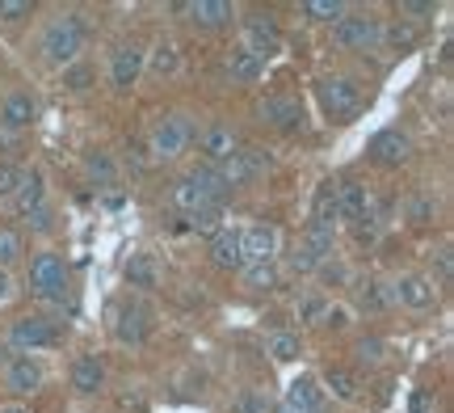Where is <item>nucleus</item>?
Masks as SVG:
<instances>
[{"mask_svg": "<svg viewBox=\"0 0 454 413\" xmlns=\"http://www.w3.org/2000/svg\"><path fill=\"white\" fill-rule=\"evenodd\" d=\"M299 245H308L311 253L320 258V262H328V258H333V232H328V228H316V224H308V232H303V241H299Z\"/></svg>", "mask_w": 454, "mask_h": 413, "instance_id": "34", "label": "nucleus"}, {"mask_svg": "<svg viewBox=\"0 0 454 413\" xmlns=\"http://www.w3.org/2000/svg\"><path fill=\"white\" fill-rule=\"evenodd\" d=\"M278 245H282V236H278L274 224H253V228L240 232L244 266H253V262H274V258H278Z\"/></svg>", "mask_w": 454, "mask_h": 413, "instance_id": "10", "label": "nucleus"}, {"mask_svg": "<svg viewBox=\"0 0 454 413\" xmlns=\"http://www.w3.org/2000/svg\"><path fill=\"white\" fill-rule=\"evenodd\" d=\"M181 9L190 13V21L198 30H219V26H227L236 17V9L227 0H194V4H181Z\"/></svg>", "mask_w": 454, "mask_h": 413, "instance_id": "17", "label": "nucleus"}, {"mask_svg": "<svg viewBox=\"0 0 454 413\" xmlns=\"http://www.w3.org/2000/svg\"><path fill=\"white\" fill-rule=\"evenodd\" d=\"M291 413H320L325 409V393L316 388V380L308 376H299V380L286 384V401H282Z\"/></svg>", "mask_w": 454, "mask_h": 413, "instance_id": "18", "label": "nucleus"}, {"mask_svg": "<svg viewBox=\"0 0 454 413\" xmlns=\"http://www.w3.org/2000/svg\"><path fill=\"white\" fill-rule=\"evenodd\" d=\"M337 219H340V211H337V182H320L316 186V199H311V224L316 228H337Z\"/></svg>", "mask_w": 454, "mask_h": 413, "instance_id": "21", "label": "nucleus"}, {"mask_svg": "<svg viewBox=\"0 0 454 413\" xmlns=\"http://www.w3.org/2000/svg\"><path fill=\"white\" fill-rule=\"evenodd\" d=\"M190 228L202 232V236H215V232L223 228V207H207V211L190 215Z\"/></svg>", "mask_w": 454, "mask_h": 413, "instance_id": "36", "label": "nucleus"}, {"mask_svg": "<svg viewBox=\"0 0 454 413\" xmlns=\"http://www.w3.org/2000/svg\"><path fill=\"white\" fill-rule=\"evenodd\" d=\"M328 313V299L325 296H308V299H299V321H308V325H320Z\"/></svg>", "mask_w": 454, "mask_h": 413, "instance_id": "41", "label": "nucleus"}, {"mask_svg": "<svg viewBox=\"0 0 454 413\" xmlns=\"http://www.w3.org/2000/svg\"><path fill=\"white\" fill-rule=\"evenodd\" d=\"M371 161L374 165H383V169H400L408 161V156H412V139H408L404 131H400V127H387V131H379L371 139Z\"/></svg>", "mask_w": 454, "mask_h": 413, "instance_id": "8", "label": "nucleus"}, {"mask_svg": "<svg viewBox=\"0 0 454 413\" xmlns=\"http://www.w3.org/2000/svg\"><path fill=\"white\" fill-rule=\"evenodd\" d=\"M211 262L219 270H244V253H240V232L236 228H219L211 236Z\"/></svg>", "mask_w": 454, "mask_h": 413, "instance_id": "19", "label": "nucleus"}, {"mask_svg": "<svg viewBox=\"0 0 454 413\" xmlns=\"http://www.w3.org/2000/svg\"><path fill=\"white\" fill-rule=\"evenodd\" d=\"M354 354H357V363L374 367L379 359H383V338H362V342L354 346Z\"/></svg>", "mask_w": 454, "mask_h": 413, "instance_id": "43", "label": "nucleus"}, {"mask_svg": "<svg viewBox=\"0 0 454 413\" xmlns=\"http://www.w3.org/2000/svg\"><path fill=\"white\" fill-rule=\"evenodd\" d=\"M0 413H30V405H21V401H9V405H0Z\"/></svg>", "mask_w": 454, "mask_h": 413, "instance_id": "54", "label": "nucleus"}, {"mask_svg": "<svg viewBox=\"0 0 454 413\" xmlns=\"http://www.w3.org/2000/svg\"><path fill=\"white\" fill-rule=\"evenodd\" d=\"M144 68L152 72V76H173V72L181 68L177 47H173V43H156V47H152V55H144Z\"/></svg>", "mask_w": 454, "mask_h": 413, "instance_id": "27", "label": "nucleus"}, {"mask_svg": "<svg viewBox=\"0 0 454 413\" xmlns=\"http://www.w3.org/2000/svg\"><path fill=\"white\" fill-rule=\"evenodd\" d=\"M185 144H190V123H185V115L156 118V127L147 135V148H152L156 161H177L181 152H185Z\"/></svg>", "mask_w": 454, "mask_h": 413, "instance_id": "2", "label": "nucleus"}, {"mask_svg": "<svg viewBox=\"0 0 454 413\" xmlns=\"http://www.w3.org/2000/svg\"><path fill=\"white\" fill-rule=\"evenodd\" d=\"M17 296V282H13V274L9 270H0V304H9V299Z\"/></svg>", "mask_w": 454, "mask_h": 413, "instance_id": "53", "label": "nucleus"}, {"mask_svg": "<svg viewBox=\"0 0 454 413\" xmlns=\"http://www.w3.org/2000/svg\"><path fill=\"white\" fill-rule=\"evenodd\" d=\"M303 13H308L311 21H333V26H337L340 17H345V4H340V0H303Z\"/></svg>", "mask_w": 454, "mask_h": 413, "instance_id": "33", "label": "nucleus"}, {"mask_svg": "<svg viewBox=\"0 0 454 413\" xmlns=\"http://www.w3.org/2000/svg\"><path fill=\"white\" fill-rule=\"evenodd\" d=\"M265 165H270V156H261L257 148H240V152H231L227 161H219L215 169H219V178H223L227 190H240V186L257 182Z\"/></svg>", "mask_w": 454, "mask_h": 413, "instance_id": "4", "label": "nucleus"}, {"mask_svg": "<svg viewBox=\"0 0 454 413\" xmlns=\"http://www.w3.org/2000/svg\"><path fill=\"white\" fill-rule=\"evenodd\" d=\"M173 207L185 215H198V211H207V207H215V203L207 199V190H202L194 178H181V182L173 186Z\"/></svg>", "mask_w": 454, "mask_h": 413, "instance_id": "26", "label": "nucleus"}, {"mask_svg": "<svg viewBox=\"0 0 454 413\" xmlns=\"http://www.w3.org/2000/svg\"><path fill=\"white\" fill-rule=\"evenodd\" d=\"M316 270H320V279H325V282H345V279H349V270H345L340 262H333V258H328V262H320Z\"/></svg>", "mask_w": 454, "mask_h": 413, "instance_id": "48", "label": "nucleus"}, {"mask_svg": "<svg viewBox=\"0 0 454 413\" xmlns=\"http://www.w3.org/2000/svg\"><path fill=\"white\" fill-rule=\"evenodd\" d=\"M202 152H207V165H219L231 152H240V135L231 131L227 123H211V127L202 131Z\"/></svg>", "mask_w": 454, "mask_h": 413, "instance_id": "14", "label": "nucleus"}, {"mask_svg": "<svg viewBox=\"0 0 454 413\" xmlns=\"http://www.w3.org/2000/svg\"><path fill=\"white\" fill-rule=\"evenodd\" d=\"M84 169H89V178H93V182H114V173H118V165H114L106 152H93V156L84 161Z\"/></svg>", "mask_w": 454, "mask_h": 413, "instance_id": "38", "label": "nucleus"}, {"mask_svg": "<svg viewBox=\"0 0 454 413\" xmlns=\"http://www.w3.org/2000/svg\"><path fill=\"white\" fill-rule=\"evenodd\" d=\"M9 342H13L17 350H43V346H55V342H59V330H55L51 321H43V316H21V321L9 325Z\"/></svg>", "mask_w": 454, "mask_h": 413, "instance_id": "9", "label": "nucleus"}, {"mask_svg": "<svg viewBox=\"0 0 454 413\" xmlns=\"http://www.w3.org/2000/svg\"><path fill=\"white\" fill-rule=\"evenodd\" d=\"M127 282L139 287V291H156V287H160V266H156V258H152V253H130Z\"/></svg>", "mask_w": 454, "mask_h": 413, "instance_id": "24", "label": "nucleus"}, {"mask_svg": "<svg viewBox=\"0 0 454 413\" xmlns=\"http://www.w3.org/2000/svg\"><path fill=\"white\" fill-rule=\"evenodd\" d=\"M84 47V21L81 17H55L47 30H43V55L51 64H72Z\"/></svg>", "mask_w": 454, "mask_h": 413, "instance_id": "1", "label": "nucleus"}, {"mask_svg": "<svg viewBox=\"0 0 454 413\" xmlns=\"http://www.w3.org/2000/svg\"><path fill=\"white\" fill-rule=\"evenodd\" d=\"M64 84L72 89V93H84V89L93 84V68L89 64H67L64 68Z\"/></svg>", "mask_w": 454, "mask_h": 413, "instance_id": "40", "label": "nucleus"}, {"mask_svg": "<svg viewBox=\"0 0 454 413\" xmlns=\"http://www.w3.org/2000/svg\"><path fill=\"white\" fill-rule=\"evenodd\" d=\"M270 354H274V363H294L299 354H303V342H299V333H274L270 338Z\"/></svg>", "mask_w": 454, "mask_h": 413, "instance_id": "30", "label": "nucleus"}, {"mask_svg": "<svg viewBox=\"0 0 454 413\" xmlns=\"http://www.w3.org/2000/svg\"><path fill=\"white\" fill-rule=\"evenodd\" d=\"M333 43L345 51H374L383 43V26L374 21V17H340L337 26H333Z\"/></svg>", "mask_w": 454, "mask_h": 413, "instance_id": "3", "label": "nucleus"}, {"mask_svg": "<svg viewBox=\"0 0 454 413\" xmlns=\"http://www.w3.org/2000/svg\"><path fill=\"white\" fill-rule=\"evenodd\" d=\"M72 388H76V393H98V388H106V367H101L98 354H81V359L72 363Z\"/></svg>", "mask_w": 454, "mask_h": 413, "instance_id": "23", "label": "nucleus"}, {"mask_svg": "<svg viewBox=\"0 0 454 413\" xmlns=\"http://www.w3.org/2000/svg\"><path fill=\"white\" fill-rule=\"evenodd\" d=\"M43 363L38 359H30V354H17V359H9L4 363V388L9 393H17V397H30V393H38L43 388Z\"/></svg>", "mask_w": 454, "mask_h": 413, "instance_id": "11", "label": "nucleus"}, {"mask_svg": "<svg viewBox=\"0 0 454 413\" xmlns=\"http://www.w3.org/2000/svg\"><path fill=\"white\" fill-rule=\"evenodd\" d=\"M144 47H135V43H127V47H118L114 51V60H110V84L118 89V93H127L130 84L144 76Z\"/></svg>", "mask_w": 454, "mask_h": 413, "instance_id": "12", "label": "nucleus"}, {"mask_svg": "<svg viewBox=\"0 0 454 413\" xmlns=\"http://www.w3.org/2000/svg\"><path fill=\"white\" fill-rule=\"evenodd\" d=\"M325 384L333 388V397H340V401H354L357 397V376L354 371H345V367H328V376H325Z\"/></svg>", "mask_w": 454, "mask_h": 413, "instance_id": "31", "label": "nucleus"}, {"mask_svg": "<svg viewBox=\"0 0 454 413\" xmlns=\"http://www.w3.org/2000/svg\"><path fill=\"white\" fill-rule=\"evenodd\" d=\"M240 274H244V287H248V291H274L278 287V266L274 262H253V266H244Z\"/></svg>", "mask_w": 454, "mask_h": 413, "instance_id": "28", "label": "nucleus"}, {"mask_svg": "<svg viewBox=\"0 0 454 413\" xmlns=\"http://www.w3.org/2000/svg\"><path fill=\"white\" fill-rule=\"evenodd\" d=\"M320 106L333 118H354L357 106H362V89L349 76H325L320 81Z\"/></svg>", "mask_w": 454, "mask_h": 413, "instance_id": "5", "label": "nucleus"}, {"mask_svg": "<svg viewBox=\"0 0 454 413\" xmlns=\"http://www.w3.org/2000/svg\"><path fill=\"white\" fill-rule=\"evenodd\" d=\"M337 211L340 219H366L371 215V190L362 182H354V178H345V182H337Z\"/></svg>", "mask_w": 454, "mask_h": 413, "instance_id": "13", "label": "nucleus"}, {"mask_svg": "<svg viewBox=\"0 0 454 413\" xmlns=\"http://www.w3.org/2000/svg\"><path fill=\"white\" fill-rule=\"evenodd\" d=\"M227 72H231V81H240V84H257L261 76H265V64H261L253 51H244V47H231L227 51Z\"/></svg>", "mask_w": 454, "mask_h": 413, "instance_id": "25", "label": "nucleus"}, {"mask_svg": "<svg viewBox=\"0 0 454 413\" xmlns=\"http://www.w3.org/2000/svg\"><path fill=\"white\" fill-rule=\"evenodd\" d=\"M34 115H38V106H34V98H30V93H21V89L0 101V123H4V127H13V131L30 127Z\"/></svg>", "mask_w": 454, "mask_h": 413, "instance_id": "20", "label": "nucleus"}, {"mask_svg": "<svg viewBox=\"0 0 454 413\" xmlns=\"http://www.w3.org/2000/svg\"><path fill=\"white\" fill-rule=\"evenodd\" d=\"M434 215H438V203L429 199V195H412V199H408V219H412V224H429Z\"/></svg>", "mask_w": 454, "mask_h": 413, "instance_id": "39", "label": "nucleus"}, {"mask_svg": "<svg viewBox=\"0 0 454 413\" xmlns=\"http://www.w3.org/2000/svg\"><path fill=\"white\" fill-rule=\"evenodd\" d=\"M434 405H438V401H434V393L417 388V393H412V401H408V413H434Z\"/></svg>", "mask_w": 454, "mask_h": 413, "instance_id": "50", "label": "nucleus"}, {"mask_svg": "<svg viewBox=\"0 0 454 413\" xmlns=\"http://www.w3.org/2000/svg\"><path fill=\"white\" fill-rule=\"evenodd\" d=\"M244 51H253L261 64L274 55V51H282V30H278V21L274 17H265V13H253L248 21H244Z\"/></svg>", "mask_w": 454, "mask_h": 413, "instance_id": "6", "label": "nucleus"}, {"mask_svg": "<svg viewBox=\"0 0 454 413\" xmlns=\"http://www.w3.org/2000/svg\"><path fill=\"white\" fill-rule=\"evenodd\" d=\"M34 207H43V173H26L17 186V211L30 215Z\"/></svg>", "mask_w": 454, "mask_h": 413, "instance_id": "29", "label": "nucleus"}, {"mask_svg": "<svg viewBox=\"0 0 454 413\" xmlns=\"http://www.w3.org/2000/svg\"><path fill=\"white\" fill-rule=\"evenodd\" d=\"M320 325H328V330H345L349 325V308H340V304H328V313Z\"/></svg>", "mask_w": 454, "mask_h": 413, "instance_id": "49", "label": "nucleus"}, {"mask_svg": "<svg viewBox=\"0 0 454 413\" xmlns=\"http://www.w3.org/2000/svg\"><path fill=\"white\" fill-rule=\"evenodd\" d=\"M421 34H417V26H391V30H383V43L395 51H408L412 43H417Z\"/></svg>", "mask_w": 454, "mask_h": 413, "instance_id": "42", "label": "nucleus"}, {"mask_svg": "<svg viewBox=\"0 0 454 413\" xmlns=\"http://www.w3.org/2000/svg\"><path fill=\"white\" fill-rule=\"evenodd\" d=\"M391 299H400L408 308H429L438 291H434V279H425V274H404V279L391 287Z\"/></svg>", "mask_w": 454, "mask_h": 413, "instance_id": "16", "label": "nucleus"}, {"mask_svg": "<svg viewBox=\"0 0 454 413\" xmlns=\"http://www.w3.org/2000/svg\"><path fill=\"white\" fill-rule=\"evenodd\" d=\"M231 413H270V405H265L261 393H240V397L231 401Z\"/></svg>", "mask_w": 454, "mask_h": 413, "instance_id": "44", "label": "nucleus"}, {"mask_svg": "<svg viewBox=\"0 0 454 413\" xmlns=\"http://www.w3.org/2000/svg\"><path fill=\"white\" fill-rule=\"evenodd\" d=\"M316 266H320V258H316L308 245H299V249L291 253V270H294V274H311Z\"/></svg>", "mask_w": 454, "mask_h": 413, "instance_id": "45", "label": "nucleus"}, {"mask_svg": "<svg viewBox=\"0 0 454 413\" xmlns=\"http://www.w3.org/2000/svg\"><path fill=\"white\" fill-rule=\"evenodd\" d=\"M261 123H270L278 131H294L303 123V106L294 98H265L261 101Z\"/></svg>", "mask_w": 454, "mask_h": 413, "instance_id": "15", "label": "nucleus"}, {"mask_svg": "<svg viewBox=\"0 0 454 413\" xmlns=\"http://www.w3.org/2000/svg\"><path fill=\"white\" fill-rule=\"evenodd\" d=\"M114 338L122 342V346H139L147 338V321H144V308L139 304H127L122 313H118V321H114Z\"/></svg>", "mask_w": 454, "mask_h": 413, "instance_id": "22", "label": "nucleus"}, {"mask_svg": "<svg viewBox=\"0 0 454 413\" xmlns=\"http://www.w3.org/2000/svg\"><path fill=\"white\" fill-rule=\"evenodd\" d=\"M434 270H438V279H450V274H454V253H450V249H438Z\"/></svg>", "mask_w": 454, "mask_h": 413, "instance_id": "51", "label": "nucleus"}, {"mask_svg": "<svg viewBox=\"0 0 454 413\" xmlns=\"http://www.w3.org/2000/svg\"><path fill=\"white\" fill-rule=\"evenodd\" d=\"M67 287V266L64 258H55V253H38L30 262V291L34 296H64Z\"/></svg>", "mask_w": 454, "mask_h": 413, "instance_id": "7", "label": "nucleus"}, {"mask_svg": "<svg viewBox=\"0 0 454 413\" xmlns=\"http://www.w3.org/2000/svg\"><path fill=\"white\" fill-rule=\"evenodd\" d=\"M26 219H30V228H34V232H51V228H55V211H51L47 203H43V207H34V211L26 215Z\"/></svg>", "mask_w": 454, "mask_h": 413, "instance_id": "47", "label": "nucleus"}, {"mask_svg": "<svg viewBox=\"0 0 454 413\" xmlns=\"http://www.w3.org/2000/svg\"><path fill=\"white\" fill-rule=\"evenodd\" d=\"M30 13H34L30 0H0V21H21Z\"/></svg>", "mask_w": 454, "mask_h": 413, "instance_id": "46", "label": "nucleus"}, {"mask_svg": "<svg viewBox=\"0 0 454 413\" xmlns=\"http://www.w3.org/2000/svg\"><path fill=\"white\" fill-rule=\"evenodd\" d=\"M400 13H412V17H429L434 13V0H404Z\"/></svg>", "mask_w": 454, "mask_h": 413, "instance_id": "52", "label": "nucleus"}, {"mask_svg": "<svg viewBox=\"0 0 454 413\" xmlns=\"http://www.w3.org/2000/svg\"><path fill=\"white\" fill-rule=\"evenodd\" d=\"M357 299H362V308H366V313H387L391 308V287L387 282H366V287H362V291H357Z\"/></svg>", "mask_w": 454, "mask_h": 413, "instance_id": "32", "label": "nucleus"}, {"mask_svg": "<svg viewBox=\"0 0 454 413\" xmlns=\"http://www.w3.org/2000/svg\"><path fill=\"white\" fill-rule=\"evenodd\" d=\"M21 178H26V169L13 165V161H0V199H13L17 186H21Z\"/></svg>", "mask_w": 454, "mask_h": 413, "instance_id": "37", "label": "nucleus"}, {"mask_svg": "<svg viewBox=\"0 0 454 413\" xmlns=\"http://www.w3.org/2000/svg\"><path fill=\"white\" fill-rule=\"evenodd\" d=\"M21 232L17 228H0V270H9V266L21 258Z\"/></svg>", "mask_w": 454, "mask_h": 413, "instance_id": "35", "label": "nucleus"}]
</instances>
